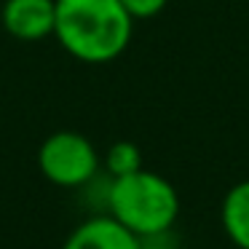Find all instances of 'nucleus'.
Masks as SVG:
<instances>
[{
    "mask_svg": "<svg viewBox=\"0 0 249 249\" xmlns=\"http://www.w3.org/2000/svg\"><path fill=\"white\" fill-rule=\"evenodd\" d=\"M131 14L121 0H56L54 35L86 65L118 59L131 40Z\"/></svg>",
    "mask_w": 249,
    "mask_h": 249,
    "instance_id": "nucleus-1",
    "label": "nucleus"
},
{
    "mask_svg": "<svg viewBox=\"0 0 249 249\" xmlns=\"http://www.w3.org/2000/svg\"><path fill=\"white\" fill-rule=\"evenodd\" d=\"M105 206L137 238H150L172 231L179 214V196L166 177L140 169L110 179Z\"/></svg>",
    "mask_w": 249,
    "mask_h": 249,
    "instance_id": "nucleus-2",
    "label": "nucleus"
},
{
    "mask_svg": "<svg viewBox=\"0 0 249 249\" xmlns=\"http://www.w3.org/2000/svg\"><path fill=\"white\" fill-rule=\"evenodd\" d=\"M38 166L49 182L59 188H83L99 172V153L91 140L78 131H54L38 150Z\"/></svg>",
    "mask_w": 249,
    "mask_h": 249,
    "instance_id": "nucleus-3",
    "label": "nucleus"
},
{
    "mask_svg": "<svg viewBox=\"0 0 249 249\" xmlns=\"http://www.w3.org/2000/svg\"><path fill=\"white\" fill-rule=\"evenodd\" d=\"M3 27L19 40H43L54 35L56 0H6L0 11Z\"/></svg>",
    "mask_w": 249,
    "mask_h": 249,
    "instance_id": "nucleus-4",
    "label": "nucleus"
},
{
    "mask_svg": "<svg viewBox=\"0 0 249 249\" xmlns=\"http://www.w3.org/2000/svg\"><path fill=\"white\" fill-rule=\"evenodd\" d=\"M62 249H140V238L113 214H97L81 222Z\"/></svg>",
    "mask_w": 249,
    "mask_h": 249,
    "instance_id": "nucleus-5",
    "label": "nucleus"
},
{
    "mask_svg": "<svg viewBox=\"0 0 249 249\" xmlns=\"http://www.w3.org/2000/svg\"><path fill=\"white\" fill-rule=\"evenodd\" d=\"M220 220L225 236L238 249H249V179L236 182L222 198Z\"/></svg>",
    "mask_w": 249,
    "mask_h": 249,
    "instance_id": "nucleus-6",
    "label": "nucleus"
},
{
    "mask_svg": "<svg viewBox=\"0 0 249 249\" xmlns=\"http://www.w3.org/2000/svg\"><path fill=\"white\" fill-rule=\"evenodd\" d=\"M105 169H107L110 177H124V174L140 172L142 169V153L134 142H113L105 156Z\"/></svg>",
    "mask_w": 249,
    "mask_h": 249,
    "instance_id": "nucleus-7",
    "label": "nucleus"
},
{
    "mask_svg": "<svg viewBox=\"0 0 249 249\" xmlns=\"http://www.w3.org/2000/svg\"><path fill=\"white\" fill-rule=\"evenodd\" d=\"M121 6L131 14V19H153L166 8V0H121Z\"/></svg>",
    "mask_w": 249,
    "mask_h": 249,
    "instance_id": "nucleus-8",
    "label": "nucleus"
},
{
    "mask_svg": "<svg viewBox=\"0 0 249 249\" xmlns=\"http://www.w3.org/2000/svg\"><path fill=\"white\" fill-rule=\"evenodd\" d=\"M140 249H177V244L169 238V233H161V236L140 238Z\"/></svg>",
    "mask_w": 249,
    "mask_h": 249,
    "instance_id": "nucleus-9",
    "label": "nucleus"
}]
</instances>
